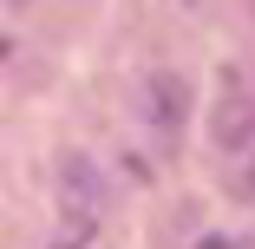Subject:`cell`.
I'll return each instance as SVG.
<instances>
[{
  "instance_id": "7a4b0ae2",
  "label": "cell",
  "mask_w": 255,
  "mask_h": 249,
  "mask_svg": "<svg viewBox=\"0 0 255 249\" xmlns=\"http://www.w3.org/2000/svg\"><path fill=\"white\" fill-rule=\"evenodd\" d=\"M157 105H164V125H177V118H183V85H177L170 72H157Z\"/></svg>"
},
{
  "instance_id": "6da1fadb",
  "label": "cell",
  "mask_w": 255,
  "mask_h": 249,
  "mask_svg": "<svg viewBox=\"0 0 255 249\" xmlns=\"http://www.w3.org/2000/svg\"><path fill=\"white\" fill-rule=\"evenodd\" d=\"M210 138L223 144V151H236V144H249V138H255V105H249V92H242L236 79H223V105H216Z\"/></svg>"
}]
</instances>
